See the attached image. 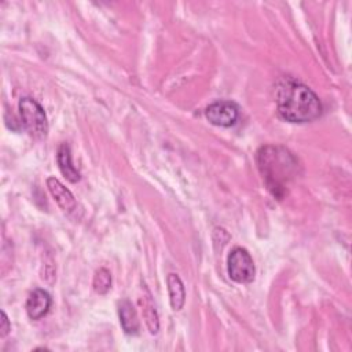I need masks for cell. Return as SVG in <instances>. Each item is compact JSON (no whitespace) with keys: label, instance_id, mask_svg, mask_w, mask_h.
I'll return each instance as SVG.
<instances>
[{"label":"cell","instance_id":"8fae6325","mask_svg":"<svg viewBox=\"0 0 352 352\" xmlns=\"http://www.w3.org/2000/svg\"><path fill=\"white\" fill-rule=\"evenodd\" d=\"M140 305H142V312H143V318L146 320V324L148 327V331L151 334H157L160 330V320H158V315L155 311V307L150 298V294L147 292V296L140 297Z\"/></svg>","mask_w":352,"mask_h":352},{"label":"cell","instance_id":"4fadbf2b","mask_svg":"<svg viewBox=\"0 0 352 352\" xmlns=\"http://www.w3.org/2000/svg\"><path fill=\"white\" fill-rule=\"evenodd\" d=\"M11 330V324L10 320L7 318V314L4 311H1V323H0V337H6L8 334V331Z\"/></svg>","mask_w":352,"mask_h":352},{"label":"cell","instance_id":"8992f818","mask_svg":"<svg viewBox=\"0 0 352 352\" xmlns=\"http://www.w3.org/2000/svg\"><path fill=\"white\" fill-rule=\"evenodd\" d=\"M50 307H51V296L43 289L33 290L26 300V312H28V316L33 320L41 319L44 315H47L50 311Z\"/></svg>","mask_w":352,"mask_h":352},{"label":"cell","instance_id":"ba28073f","mask_svg":"<svg viewBox=\"0 0 352 352\" xmlns=\"http://www.w3.org/2000/svg\"><path fill=\"white\" fill-rule=\"evenodd\" d=\"M118 314H120V322H121L124 331L126 334L136 336L140 329V322H139L136 309L132 305V302L128 300L121 301V304L118 307Z\"/></svg>","mask_w":352,"mask_h":352},{"label":"cell","instance_id":"5b68a950","mask_svg":"<svg viewBox=\"0 0 352 352\" xmlns=\"http://www.w3.org/2000/svg\"><path fill=\"white\" fill-rule=\"evenodd\" d=\"M206 120L216 126H232L239 117L238 106L234 102L219 100L209 104L205 110Z\"/></svg>","mask_w":352,"mask_h":352},{"label":"cell","instance_id":"30bf717a","mask_svg":"<svg viewBox=\"0 0 352 352\" xmlns=\"http://www.w3.org/2000/svg\"><path fill=\"white\" fill-rule=\"evenodd\" d=\"M166 283H168V293H169L170 307H172L173 311H180L184 305V301H186V292H184L183 282L179 278V275L170 272L166 278Z\"/></svg>","mask_w":352,"mask_h":352},{"label":"cell","instance_id":"9c48e42d","mask_svg":"<svg viewBox=\"0 0 352 352\" xmlns=\"http://www.w3.org/2000/svg\"><path fill=\"white\" fill-rule=\"evenodd\" d=\"M56 161H58V166L62 172V175L66 177V180L76 183L81 179L80 172L76 169V166L72 162V153H70V147L66 143H62L58 148V154H56Z\"/></svg>","mask_w":352,"mask_h":352},{"label":"cell","instance_id":"6da1fadb","mask_svg":"<svg viewBox=\"0 0 352 352\" xmlns=\"http://www.w3.org/2000/svg\"><path fill=\"white\" fill-rule=\"evenodd\" d=\"M276 109L283 120L296 124L311 122L322 114L318 95L305 84L292 78H286L278 85Z\"/></svg>","mask_w":352,"mask_h":352},{"label":"cell","instance_id":"277c9868","mask_svg":"<svg viewBox=\"0 0 352 352\" xmlns=\"http://www.w3.org/2000/svg\"><path fill=\"white\" fill-rule=\"evenodd\" d=\"M227 271L232 280L249 283L254 279L256 267L252 256L243 248H234L227 257Z\"/></svg>","mask_w":352,"mask_h":352},{"label":"cell","instance_id":"7c38bea8","mask_svg":"<svg viewBox=\"0 0 352 352\" xmlns=\"http://www.w3.org/2000/svg\"><path fill=\"white\" fill-rule=\"evenodd\" d=\"M92 287L98 294H106L111 287V274L106 268L96 270L92 280Z\"/></svg>","mask_w":352,"mask_h":352},{"label":"cell","instance_id":"7a4b0ae2","mask_svg":"<svg viewBox=\"0 0 352 352\" xmlns=\"http://www.w3.org/2000/svg\"><path fill=\"white\" fill-rule=\"evenodd\" d=\"M258 168L265 180L267 188L276 197L285 192V183L296 170L294 157L285 148L267 146L258 151Z\"/></svg>","mask_w":352,"mask_h":352},{"label":"cell","instance_id":"52a82bcc","mask_svg":"<svg viewBox=\"0 0 352 352\" xmlns=\"http://www.w3.org/2000/svg\"><path fill=\"white\" fill-rule=\"evenodd\" d=\"M47 187L56 201L58 206L65 212V213H72L77 208V202L73 197V194L55 177H48L47 179Z\"/></svg>","mask_w":352,"mask_h":352},{"label":"cell","instance_id":"3957f363","mask_svg":"<svg viewBox=\"0 0 352 352\" xmlns=\"http://www.w3.org/2000/svg\"><path fill=\"white\" fill-rule=\"evenodd\" d=\"M23 128L34 139H44L48 133V122L44 109L32 98L25 96L18 103Z\"/></svg>","mask_w":352,"mask_h":352}]
</instances>
